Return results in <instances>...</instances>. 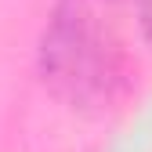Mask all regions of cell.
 <instances>
[{"label": "cell", "instance_id": "obj_1", "mask_svg": "<svg viewBox=\"0 0 152 152\" xmlns=\"http://www.w3.org/2000/svg\"><path fill=\"white\" fill-rule=\"evenodd\" d=\"M112 76V47L94 26V15L83 0L69 4L51 26L44 40V80H51L69 98H91L109 87Z\"/></svg>", "mask_w": 152, "mask_h": 152}, {"label": "cell", "instance_id": "obj_2", "mask_svg": "<svg viewBox=\"0 0 152 152\" xmlns=\"http://www.w3.org/2000/svg\"><path fill=\"white\" fill-rule=\"evenodd\" d=\"M141 29H145V36L152 40V0H141Z\"/></svg>", "mask_w": 152, "mask_h": 152}]
</instances>
